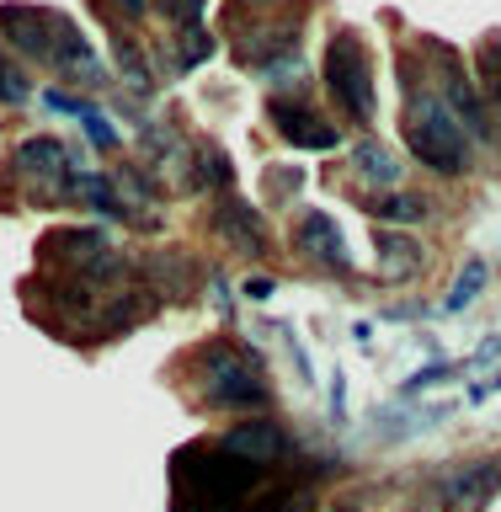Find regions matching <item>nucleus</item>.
Returning a JSON list of instances; mask_svg holds the SVG:
<instances>
[{"mask_svg":"<svg viewBox=\"0 0 501 512\" xmlns=\"http://www.w3.org/2000/svg\"><path fill=\"white\" fill-rule=\"evenodd\" d=\"M358 166H363V171H374V176H384V182H400V171H395V155L384 150V144H374V139H368V144H358Z\"/></svg>","mask_w":501,"mask_h":512,"instance_id":"4468645a","label":"nucleus"},{"mask_svg":"<svg viewBox=\"0 0 501 512\" xmlns=\"http://www.w3.org/2000/svg\"><path fill=\"white\" fill-rule=\"evenodd\" d=\"M214 219H219V230L230 235L240 251H251V256H262V251H267V240H262V219H256L246 203H235V198H230V203H219V208H214Z\"/></svg>","mask_w":501,"mask_h":512,"instance_id":"9d476101","label":"nucleus"},{"mask_svg":"<svg viewBox=\"0 0 501 512\" xmlns=\"http://www.w3.org/2000/svg\"><path fill=\"white\" fill-rule=\"evenodd\" d=\"M406 134H411V155L422 166L443 171V176H459L470 166V144H464V123L448 112L438 96H411V112H406Z\"/></svg>","mask_w":501,"mask_h":512,"instance_id":"f03ea898","label":"nucleus"},{"mask_svg":"<svg viewBox=\"0 0 501 512\" xmlns=\"http://www.w3.org/2000/svg\"><path fill=\"white\" fill-rule=\"evenodd\" d=\"M379 256H384V272H390V278H406V272L422 267V246L406 235H390V230L379 235Z\"/></svg>","mask_w":501,"mask_h":512,"instance_id":"f8f14e48","label":"nucleus"},{"mask_svg":"<svg viewBox=\"0 0 501 512\" xmlns=\"http://www.w3.org/2000/svg\"><path fill=\"white\" fill-rule=\"evenodd\" d=\"M224 454L240 459V464H256V470H267V464H278L288 454V438L272 422H251V427H235V432H224Z\"/></svg>","mask_w":501,"mask_h":512,"instance_id":"423d86ee","label":"nucleus"},{"mask_svg":"<svg viewBox=\"0 0 501 512\" xmlns=\"http://www.w3.org/2000/svg\"><path fill=\"white\" fill-rule=\"evenodd\" d=\"M0 27H6V38L22 48V54H32V59L59 64V70H75V75L86 70L91 80L102 75V70L86 59L91 48H86V38L75 32L70 16H59V11H32V6H6V11H0Z\"/></svg>","mask_w":501,"mask_h":512,"instance_id":"f257e3e1","label":"nucleus"},{"mask_svg":"<svg viewBox=\"0 0 501 512\" xmlns=\"http://www.w3.org/2000/svg\"><path fill=\"white\" fill-rule=\"evenodd\" d=\"M486 278H491V272H486V262H470V267H464L459 278H454V288H448L443 310H464V304H470V299L480 294V288H486Z\"/></svg>","mask_w":501,"mask_h":512,"instance_id":"ddd939ff","label":"nucleus"},{"mask_svg":"<svg viewBox=\"0 0 501 512\" xmlns=\"http://www.w3.org/2000/svg\"><path fill=\"white\" fill-rule=\"evenodd\" d=\"M299 251H310L315 262H326V267H347V251H342V235H336V224L326 214H304L299 224Z\"/></svg>","mask_w":501,"mask_h":512,"instance_id":"1a4fd4ad","label":"nucleus"},{"mask_svg":"<svg viewBox=\"0 0 501 512\" xmlns=\"http://www.w3.org/2000/svg\"><path fill=\"white\" fill-rule=\"evenodd\" d=\"M208 54H214V38H208L203 27H192V32H187V43H182V64L192 70V64H203Z\"/></svg>","mask_w":501,"mask_h":512,"instance_id":"a211bd4d","label":"nucleus"},{"mask_svg":"<svg viewBox=\"0 0 501 512\" xmlns=\"http://www.w3.org/2000/svg\"><path fill=\"white\" fill-rule=\"evenodd\" d=\"M27 75L22 70H11V64L6 59H0V102H27Z\"/></svg>","mask_w":501,"mask_h":512,"instance_id":"f3484780","label":"nucleus"},{"mask_svg":"<svg viewBox=\"0 0 501 512\" xmlns=\"http://www.w3.org/2000/svg\"><path fill=\"white\" fill-rule=\"evenodd\" d=\"M123 6H128V16H139V11H144V0H123Z\"/></svg>","mask_w":501,"mask_h":512,"instance_id":"aec40b11","label":"nucleus"},{"mask_svg":"<svg viewBox=\"0 0 501 512\" xmlns=\"http://www.w3.org/2000/svg\"><path fill=\"white\" fill-rule=\"evenodd\" d=\"M480 70H486V86H491V96L501 102V32H496V38H486V54H480Z\"/></svg>","mask_w":501,"mask_h":512,"instance_id":"2eb2a0df","label":"nucleus"},{"mask_svg":"<svg viewBox=\"0 0 501 512\" xmlns=\"http://www.w3.org/2000/svg\"><path fill=\"white\" fill-rule=\"evenodd\" d=\"M326 80H331V96L342 102L347 118L368 123L374 118V59L358 32H336L331 48H326Z\"/></svg>","mask_w":501,"mask_h":512,"instance_id":"7ed1b4c3","label":"nucleus"},{"mask_svg":"<svg viewBox=\"0 0 501 512\" xmlns=\"http://www.w3.org/2000/svg\"><path fill=\"white\" fill-rule=\"evenodd\" d=\"M272 123L283 128L288 144H304V150H331V144H336V128L326 118H315L304 102H288V96L272 102Z\"/></svg>","mask_w":501,"mask_h":512,"instance_id":"0eeeda50","label":"nucleus"},{"mask_svg":"<svg viewBox=\"0 0 501 512\" xmlns=\"http://www.w3.org/2000/svg\"><path fill=\"white\" fill-rule=\"evenodd\" d=\"M384 214H390V219H422L427 203H416V198H390V203H384Z\"/></svg>","mask_w":501,"mask_h":512,"instance_id":"6ab92c4d","label":"nucleus"},{"mask_svg":"<svg viewBox=\"0 0 501 512\" xmlns=\"http://www.w3.org/2000/svg\"><path fill=\"white\" fill-rule=\"evenodd\" d=\"M16 171H27V176H38V182H64L70 176V155H64V144L59 139H27L22 150H16Z\"/></svg>","mask_w":501,"mask_h":512,"instance_id":"6e6552de","label":"nucleus"},{"mask_svg":"<svg viewBox=\"0 0 501 512\" xmlns=\"http://www.w3.org/2000/svg\"><path fill=\"white\" fill-rule=\"evenodd\" d=\"M448 112H459V118L470 123V134H486V107H480L475 80L464 75L459 64H448Z\"/></svg>","mask_w":501,"mask_h":512,"instance_id":"9b49d317","label":"nucleus"},{"mask_svg":"<svg viewBox=\"0 0 501 512\" xmlns=\"http://www.w3.org/2000/svg\"><path fill=\"white\" fill-rule=\"evenodd\" d=\"M501 491V459H480L470 470H459L443 491V512H480Z\"/></svg>","mask_w":501,"mask_h":512,"instance_id":"39448f33","label":"nucleus"},{"mask_svg":"<svg viewBox=\"0 0 501 512\" xmlns=\"http://www.w3.org/2000/svg\"><path fill=\"white\" fill-rule=\"evenodd\" d=\"M203 6H208V0H166V16H171L182 32H192V27L203 22Z\"/></svg>","mask_w":501,"mask_h":512,"instance_id":"dca6fc26","label":"nucleus"},{"mask_svg":"<svg viewBox=\"0 0 501 512\" xmlns=\"http://www.w3.org/2000/svg\"><path fill=\"white\" fill-rule=\"evenodd\" d=\"M208 400L214 406H267V379L256 374L251 358H240L230 347H208Z\"/></svg>","mask_w":501,"mask_h":512,"instance_id":"20e7f679","label":"nucleus"}]
</instances>
